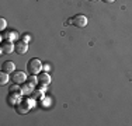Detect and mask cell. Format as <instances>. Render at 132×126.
Returning a JSON list of instances; mask_svg holds the SVG:
<instances>
[{"mask_svg": "<svg viewBox=\"0 0 132 126\" xmlns=\"http://www.w3.org/2000/svg\"><path fill=\"white\" fill-rule=\"evenodd\" d=\"M87 17L86 15H83V14H76L75 17H70L68 20V23L66 24H69V25H75V27H77V28H84L87 25Z\"/></svg>", "mask_w": 132, "mask_h": 126, "instance_id": "cell-1", "label": "cell"}, {"mask_svg": "<svg viewBox=\"0 0 132 126\" xmlns=\"http://www.w3.org/2000/svg\"><path fill=\"white\" fill-rule=\"evenodd\" d=\"M4 28H6V20H4V18H2V20H0V30H4Z\"/></svg>", "mask_w": 132, "mask_h": 126, "instance_id": "cell-10", "label": "cell"}, {"mask_svg": "<svg viewBox=\"0 0 132 126\" xmlns=\"http://www.w3.org/2000/svg\"><path fill=\"white\" fill-rule=\"evenodd\" d=\"M37 78H38V83L41 86H48L51 83V77H49L48 73H39V76Z\"/></svg>", "mask_w": 132, "mask_h": 126, "instance_id": "cell-7", "label": "cell"}, {"mask_svg": "<svg viewBox=\"0 0 132 126\" xmlns=\"http://www.w3.org/2000/svg\"><path fill=\"white\" fill-rule=\"evenodd\" d=\"M7 81H9V73L2 71V74H0V84H2V86H4Z\"/></svg>", "mask_w": 132, "mask_h": 126, "instance_id": "cell-9", "label": "cell"}, {"mask_svg": "<svg viewBox=\"0 0 132 126\" xmlns=\"http://www.w3.org/2000/svg\"><path fill=\"white\" fill-rule=\"evenodd\" d=\"M89 2H97V0H89Z\"/></svg>", "mask_w": 132, "mask_h": 126, "instance_id": "cell-12", "label": "cell"}, {"mask_svg": "<svg viewBox=\"0 0 132 126\" xmlns=\"http://www.w3.org/2000/svg\"><path fill=\"white\" fill-rule=\"evenodd\" d=\"M14 70H15V65L13 62H4L2 65V71H4V73H14Z\"/></svg>", "mask_w": 132, "mask_h": 126, "instance_id": "cell-6", "label": "cell"}, {"mask_svg": "<svg viewBox=\"0 0 132 126\" xmlns=\"http://www.w3.org/2000/svg\"><path fill=\"white\" fill-rule=\"evenodd\" d=\"M27 70L30 74H38L41 73V70H42V62L39 60V59H31L30 62L27 63Z\"/></svg>", "mask_w": 132, "mask_h": 126, "instance_id": "cell-2", "label": "cell"}, {"mask_svg": "<svg viewBox=\"0 0 132 126\" xmlns=\"http://www.w3.org/2000/svg\"><path fill=\"white\" fill-rule=\"evenodd\" d=\"M32 106V100H23V101H18L17 105H15V109H17L18 113H28V111L31 109Z\"/></svg>", "mask_w": 132, "mask_h": 126, "instance_id": "cell-3", "label": "cell"}, {"mask_svg": "<svg viewBox=\"0 0 132 126\" xmlns=\"http://www.w3.org/2000/svg\"><path fill=\"white\" fill-rule=\"evenodd\" d=\"M104 3H112V2H115V0H103Z\"/></svg>", "mask_w": 132, "mask_h": 126, "instance_id": "cell-11", "label": "cell"}, {"mask_svg": "<svg viewBox=\"0 0 132 126\" xmlns=\"http://www.w3.org/2000/svg\"><path fill=\"white\" fill-rule=\"evenodd\" d=\"M15 46L13 45L11 42H3L2 45H0V52H2V55H9V53H11L14 50Z\"/></svg>", "mask_w": 132, "mask_h": 126, "instance_id": "cell-5", "label": "cell"}, {"mask_svg": "<svg viewBox=\"0 0 132 126\" xmlns=\"http://www.w3.org/2000/svg\"><path fill=\"white\" fill-rule=\"evenodd\" d=\"M15 48L14 50L18 53V55H24V53L27 52V49H28V45H27V42H18V43H15Z\"/></svg>", "mask_w": 132, "mask_h": 126, "instance_id": "cell-8", "label": "cell"}, {"mask_svg": "<svg viewBox=\"0 0 132 126\" xmlns=\"http://www.w3.org/2000/svg\"><path fill=\"white\" fill-rule=\"evenodd\" d=\"M11 80H13L15 84H24L27 81V76L24 71H14L13 76H11Z\"/></svg>", "mask_w": 132, "mask_h": 126, "instance_id": "cell-4", "label": "cell"}]
</instances>
